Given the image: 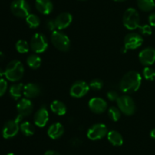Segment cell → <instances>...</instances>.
Segmentation results:
<instances>
[{
	"label": "cell",
	"instance_id": "obj_13",
	"mask_svg": "<svg viewBox=\"0 0 155 155\" xmlns=\"http://www.w3.org/2000/svg\"><path fill=\"white\" fill-rule=\"evenodd\" d=\"M139 59L141 63L145 66H149L155 62V49L147 47L143 49L139 54Z\"/></svg>",
	"mask_w": 155,
	"mask_h": 155
},
{
	"label": "cell",
	"instance_id": "obj_9",
	"mask_svg": "<svg viewBox=\"0 0 155 155\" xmlns=\"http://www.w3.org/2000/svg\"><path fill=\"white\" fill-rule=\"evenodd\" d=\"M107 132H108V130L105 125L103 123H96V124L92 125L88 129L86 135L89 140L97 141L107 136Z\"/></svg>",
	"mask_w": 155,
	"mask_h": 155
},
{
	"label": "cell",
	"instance_id": "obj_43",
	"mask_svg": "<svg viewBox=\"0 0 155 155\" xmlns=\"http://www.w3.org/2000/svg\"><path fill=\"white\" fill-rule=\"evenodd\" d=\"M154 1H155V0H154Z\"/></svg>",
	"mask_w": 155,
	"mask_h": 155
},
{
	"label": "cell",
	"instance_id": "obj_35",
	"mask_svg": "<svg viewBox=\"0 0 155 155\" xmlns=\"http://www.w3.org/2000/svg\"><path fill=\"white\" fill-rule=\"evenodd\" d=\"M148 23L152 27H155V12H152L148 16Z\"/></svg>",
	"mask_w": 155,
	"mask_h": 155
},
{
	"label": "cell",
	"instance_id": "obj_4",
	"mask_svg": "<svg viewBox=\"0 0 155 155\" xmlns=\"http://www.w3.org/2000/svg\"><path fill=\"white\" fill-rule=\"evenodd\" d=\"M123 24L130 30H134L140 26V17L138 11L134 8H129L123 16Z\"/></svg>",
	"mask_w": 155,
	"mask_h": 155
},
{
	"label": "cell",
	"instance_id": "obj_17",
	"mask_svg": "<svg viewBox=\"0 0 155 155\" xmlns=\"http://www.w3.org/2000/svg\"><path fill=\"white\" fill-rule=\"evenodd\" d=\"M42 92L41 87L36 83H28L24 87V95L26 98L32 99L39 97Z\"/></svg>",
	"mask_w": 155,
	"mask_h": 155
},
{
	"label": "cell",
	"instance_id": "obj_34",
	"mask_svg": "<svg viewBox=\"0 0 155 155\" xmlns=\"http://www.w3.org/2000/svg\"><path fill=\"white\" fill-rule=\"evenodd\" d=\"M45 27H46L47 29H48V30L51 32L54 31L57 29L54 20H48V21H47L46 23H45Z\"/></svg>",
	"mask_w": 155,
	"mask_h": 155
},
{
	"label": "cell",
	"instance_id": "obj_27",
	"mask_svg": "<svg viewBox=\"0 0 155 155\" xmlns=\"http://www.w3.org/2000/svg\"><path fill=\"white\" fill-rule=\"evenodd\" d=\"M15 48L19 53H27L30 50L29 43L24 40H19L15 44Z\"/></svg>",
	"mask_w": 155,
	"mask_h": 155
},
{
	"label": "cell",
	"instance_id": "obj_41",
	"mask_svg": "<svg viewBox=\"0 0 155 155\" xmlns=\"http://www.w3.org/2000/svg\"><path fill=\"white\" fill-rule=\"evenodd\" d=\"M7 155H15V153H8Z\"/></svg>",
	"mask_w": 155,
	"mask_h": 155
},
{
	"label": "cell",
	"instance_id": "obj_42",
	"mask_svg": "<svg viewBox=\"0 0 155 155\" xmlns=\"http://www.w3.org/2000/svg\"><path fill=\"white\" fill-rule=\"evenodd\" d=\"M79 1H86V0H79Z\"/></svg>",
	"mask_w": 155,
	"mask_h": 155
},
{
	"label": "cell",
	"instance_id": "obj_29",
	"mask_svg": "<svg viewBox=\"0 0 155 155\" xmlns=\"http://www.w3.org/2000/svg\"><path fill=\"white\" fill-rule=\"evenodd\" d=\"M142 73H143L144 78L146 80L150 81L155 80V70L151 67L145 66L144 68Z\"/></svg>",
	"mask_w": 155,
	"mask_h": 155
},
{
	"label": "cell",
	"instance_id": "obj_6",
	"mask_svg": "<svg viewBox=\"0 0 155 155\" xmlns=\"http://www.w3.org/2000/svg\"><path fill=\"white\" fill-rule=\"evenodd\" d=\"M30 46L32 51L36 54L44 53L48 46L47 37L42 33H34L30 40Z\"/></svg>",
	"mask_w": 155,
	"mask_h": 155
},
{
	"label": "cell",
	"instance_id": "obj_15",
	"mask_svg": "<svg viewBox=\"0 0 155 155\" xmlns=\"http://www.w3.org/2000/svg\"><path fill=\"white\" fill-rule=\"evenodd\" d=\"M73 21V16L69 12H62L54 19L58 30H62L69 27Z\"/></svg>",
	"mask_w": 155,
	"mask_h": 155
},
{
	"label": "cell",
	"instance_id": "obj_37",
	"mask_svg": "<svg viewBox=\"0 0 155 155\" xmlns=\"http://www.w3.org/2000/svg\"><path fill=\"white\" fill-rule=\"evenodd\" d=\"M150 136H151L153 139H155V128L151 131V132H150Z\"/></svg>",
	"mask_w": 155,
	"mask_h": 155
},
{
	"label": "cell",
	"instance_id": "obj_11",
	"mask_svg": "<svg viewBox=\"0 0 155 155\" xmlns=\"http://www.w3.org/2000/svg\"><path fill=\"white\" fill-rule=\"evenodd\" d=\"M89 85L84 81H77L70 89V95L74 98H81L89 93Z\"/></svg>",
	"mask_w": 155,
	"mask_h": 155
},
{
	"label": "cell",
	"instance_id": "obj_22",
	"mask_svg": "<svg viewBox=\"0 0 155 155\" xmlns=\"http://www.w3.org/2000/svg\"><path fill=\"white\" fill-rule=\"evenodd\" d=\"M24 85L22 83L14 84L9 88V94L10 96L14 99L17 100L21 97L23 92H24Z\"/></svg>",
	"mask_w": 155,
	"mask_h": 155
},
{
	"label": "cell",
	"instance_id": "obj_7",
	"mask_svg": "<svg viewBox=\"0 0 155 155\" xmlns=\"http://www.w3.org/2000/svg\"><path fill=\"white\" fill-rule=\"evenodd\" d=\"M24 118L18 114V116L15 119L9 120L4 125L2 129V136L5 139L14 138L16 136L20 130V123Z\"/></svg>",
	"mask_w": 155,
	"mask_h": 155
},
{
	"label": "cell",
	"instance_id": "obj_23",
	"mask_svg": "<svg viewBox=\"0 0 155 155\" xmlns=\"http://www.w3.org/2000/svg\"><path fill=\"white\" fill-rule=\"evenodd\" d=\"M27 64L32 69H37L42 64V59L36 53L30 54L27 59Z\"/></svg>",
	"mask_w": 155,
	"mask_h": 155
},
{
	"label": "cell",
	"instance_id": "obj_14",
	"mask_svg": "<svg viewBox=\"0 0 155 155\" xmlns=\"http://www.w3.org/2000/svg\"><path fill=\"white\" fill-rule=\"evenodd\" d=\"M49 119V114L45 106H41L34 114V124L39 128H43L46 126Z\"/></svg>",
	"mask_w": 155,
	"mask_h": 155
},
{
	"label": "cell",
	"instance_id": "obj_26",
	"mask_svg": "<svg viewBox=\"0 0 155 155\" xmlns=\"http://www.w3.org/2000/svg\"><path fill=\"white\" fill-rule=\"evenodd\" d=\"M26 22L30 28H36L40 25V18L35 14H30L26 18Z\"/></svg>",
	"mask_w": 155,
	"mask_h": 155
},
{
	"label": "cell",
	"instance_id": "obj_28",
	"mask_svg": "<svg viewBox=\"0 0 155 155\" xmlns=\"http://www.w3.org/2000/svg\"><path fill=\"white\" fill-rule=\"evenodd\" d=\"M107 114H108L109 118H110L112 121L117 122L121 116V111L120 110L118 107L111 106V107H110L108 109Z\"/></svg>",
	"mask_w": 155,
	"mask_h": 155
},
{
	"label": "cell",
	"instance_id": "obj_2",
	"mask_svg": "<svg viewBox=\"0 0 155 155\" xmlns=\"http://www.w3.org/2000/svg\"><path fill=\"white\" fill-rule=\"evenodd\" d=\"M24 74V67L19 60H12L9 62L5 70V76L12 82L21 80Z\"/></svg>",
	"mask_w": 155,
	"mask_h": 155
},
{
	"label": "cell",
	"instance_id": "obj_38",
	"mask_svg": "<svg viewBox=\"0 0 155 155\" xmlns=\"http://www.w3.org/2000/svg\"><path fill=\"white\" fill-rule=\"evenodd\" d=\"M4 58H5L4 53H3L2 52H0V62L3 60V59H4Z\"/></svg>",
	"mask_w": 155,
	"mask_h": 155
},
{
	"label": "cell",
	"instance_id": "obj_25",
	"mask_svg": "<svg viewBox=\"0 0 155 155\" xmlns=\"http://www.w3.org/2000/svg\"><path fill=\"white\" fill-rule=\"evenodd\" d=\"M154 2V0H137V5L140 10L148 12L155 8Z\"/></svg>",
	"mask_w": 155,
	"mask_h": 155
},
{
	"label": "cell",
	"instance_id": "obj_33",
	"mask_svg": "<svg viewBox=\"0 0 155 155\" xmlns=\"http://www.w3.org/2000/svg\"><path fill=\"white\" fill-rule=\"evenodd\" d=\"M119 97V94H118L117 92L115 91H109L107 93V97L108 98L109 100H110V101H114V100L117 101V100Z\"/></svg>",
	"mask_w": 155,
	"mask_h": 155
},
{
	"label": "cell",
	"instance_id": "obj_8",
	"mask_svg": "<svg viewBox=\"0 0 155 155\" xmlns=\"http://www.w3.org/2000/svg\"><path fill=\"white\" fill-rule=\"evenodd\" d=\"M11 11L18 18H27L30 14V6L26 0H14L11 4Z\"/></svg>",
	"mask_w": 155,
	"mask_h": 155
},
{
	"label": "cell",
	"instance_id": "obj_5",
	"mask_svg": "<svg viewBox=\"0 0 155 155\" xmlns=\"http://www.w3.org/2000/svg\"><path fill=\"white\" fill-rule=\"evenodd\" d=\"M117 105L122 113L126 115H133L136 112V106L134 100L130 96H120L117 100Z\"/></svg>",
	"mask_w": 155,
	"mask_h": 155
},
{
	"label": "cell",
	"instance_id": "obj_16",
	"mask_svg": "<svg viewBox=\"0 0 155 155\" xmlns=\"http://www.w3.org/2000/svg\"><path fill=\"white\" fill-rule=\"evenodd\" d=\"M17 110L21 116H29L33 111V103L28 98L21 99L17 104Z\"/></svg>",
	"mask_w": 155,
	"mask_h": 155
},
{
	"label": "cell",
	"instance_id": "obj_3",
	"mask_svg": "<svg viewBox=\"0 0 155 155\" xmlns=\"http://www.w3.org/2000/svg\"><path fill=\"white\" fill-rule=\"evenodd\" d=\"M51 41L53 46L61 52H68L71 48V40L61 30H54L51 33Z\"/></svg>",
	"mask_w": 155,
	"mask_h": 155
},
{
	"label": "cell",
	"instance_id": "obj_30",
	"mask_svg": "<svg viewBox=\"0 0 155 155\" xmlns=\"http://www.w3.org/2000/svg\"><path fill=\"white\" fill-rule=\"evenodd\" d=\"M89 85V88L93 91H99L103 88V81L99 78H95L91 81Z\"/></svg>",
	"mask_w": 155,
	"mask_h": 155
},
{
	"label": "cell",
	"instance_id": "obj_20",
	"mask_svg": "<svg viewBox=\"0 0 155 155\" xmlns=\"http://www.w3.org/2000/svg\"><path fill=\"white\" fill-rule=\"evenodd\" d=\"M107 138L109 142L115 147H120L124 144L122 135L116 130H110L107 132Z\"/></svg>",
	"mask_w": 155,
	"mask_h": 155
},
{
	"label": "cell",
	"instance_id": "obj_19",
	"mask_svg": "<svg viewBox=\"0 0 155 155\" xmlns=\"http://www.w3.org/2000/svg\"><path fill=\"white\" fill-rule=\"evenodd\" d=\"M35 6L38 12L42 15H49L54 9V5L51 0H36Z\"/></svg>",
	"mask_w": 155,
	"mask_h": 155
},
{
	"label": "cell",
	"instance_id": "obj_39",
	"mask_svg": "<svg viewBox=\"0 0 155 155\" xmlns=\"http://www.w3.org/2000/svg\"><path fill=\"white\" fill-rule=\"evenodd\" d=\"M5 75V71L2 68H0V77Z\"/></svg>",
	"mask_w": 155,
	"mask_h": 155
},
{
	"label": "cell",
	"instance_id": "obj_21",
	"mask_svg": "<svg viewBox=\"0 0 155 155\" xmlns=\"http://www.w3.org/2000/svg\"><path fill=\"white\" fill-rule=\"evenodd\" d=\"M50 109L54 113L58 115H64L67 112V106L62 101L55 100L51 102Z\"/></svg>",
	"mask_w": 155,
	"mask_h": 155
},
{
	"label": "cell",
	"instance_id": "obj_32",
	"mask_svg": "<svg viewBox=\"0 0 155 155\" xmlns=\"http://www.w3.org/2000/svg\"><path fill=\"white\" fill-rule=\"evenodd\" d=\"M8 88V83L5 79L0 78V97L5 94Z\"/></svg>",
	"mask_w": 155,
	"mask_h": 155
},
{
	"label": "cell",
	"instance_id": "obj_40",
	"mask_svg": "<svg viewBox=\"0 0 155 155\" xmlns=\"http://www.w3.org/2000/svg\"><path fill=\"white\" fill-rule=\"evenodd\" d=\"M114 2H122L126 1V0H114Z\"/></svg>",
	"mask_w": 155,
	"mask_h": 155
},
{
	"label": "cell",
	"instance_id": "obj_12",
	"mask_svg": "<svg viewBox=\"0 0 155 155\" xmlns=\"http://www.w3.org/2000/svg\"><path fill=\"white\" fill-rule=\"evenodd\" d=\"M88 106L92 112L96 114L102 113L107 109V103L101 97H93L90 99Z\"/></svg>",
	"mask_w": 155,
	"mask_h": 155
},
{
	"label": "cell",
	"instance_id": "obj_36",
	"mask_svg": "<svg viewBox=\"0 0 155 155\" xmlns=\"http://www.w3.org/2000/svg\"><path fill=\"white\" fill-rule=\"evenodd\" d=\"M44 155H61L58 152L55 151V150H46L44 153Z\"/></svg>",
	"mask_w": 155,
	"mask_h": 155
},
{
	"label": "cell",
	"instance_id": "obj_31",
	"mask_svg": "<svg viewBox=\"0 0 155 155\" xmlns=\"http://www.w3.org/2000/svg\"><path fill=\"white\" fill-rule=\"evenodd\" d=\"M139 30L141 34L145 35V36H149L152 33V29H151V25H148V24L140 25L139 27Z\"/></svg>",
	"mask_w": 155,
	"mask_h": 155
},
{
	"label": "cell",
	"instance_id": "obj_24",
	"mask_svg": "<svg viewBox=\"0 0 155 155\" xmlns=\"http://www.w3.org/2000/svg\"><path fill=\"white\" fill-rule=\"evenodd\" d=\"M20 129L21 132L27 137L32 136L35 133V126L28 121L21 122L20 125Z\"/></svg>",
	"mask_w": 155,
	"mask_h": 155
},
{
	"label": "cell",
	"instance_id": "obj_18",
	"mask_svg": "<svg viewBox=\"0 0 155 155\" xmlns=\"http://www.w3.org/2000/svg\"><path fill=\"white\" fill-rule=\"evenodd\" d=\"M64 133V127L60 122H55L51 125L47 131L48 137L51 139L57 140L60 138Z\"/></svg>",
	"mask_w": 155,
	"mask_h": 155
},
{
	"label": "cell",
	"instance_id": "obj_1",
	"mask_svg": "<svg viewBox=\"0 0 155 155\" xmlns=\"http://www.w3.org/2000/svg\"><path fill=\"white\" fill-rule=\"evenodd\" d=\"M142 80L140 73L136 71H130L123 76L120 82V88L125 94H132L139 89Z\"/></svg>",
	"mask_w": 155,
	"mask_h": 155
},
{
	"label": "cell",
	"instance_id": "obj_10",
	"mask_svg": "<svg viewBox=\"0 0 155 155\" xmlns=\"http://www.w3.org/2000/svg\"><path fill=\"white\" fill-rule=\"evenodd\" d=\"M144 39L142 35L138 33L132 32L128 33L124 37V47L129 50H136L143 44Z\"/></svg>",
	"mask_w": 155,
	"mask_h": 155
}]
</instances>
